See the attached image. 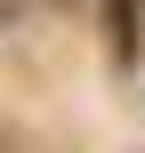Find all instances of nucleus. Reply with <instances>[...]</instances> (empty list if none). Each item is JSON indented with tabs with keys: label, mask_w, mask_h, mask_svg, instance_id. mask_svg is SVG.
Returning a JSON list of instances; mask_svg holds the SVG:
<instances>
[{
	"label": "nucleus",
	"mask_w": 145,
	"mask_h": 153,
	"mask_svg": "<svg viewBox=\"0 0 145 153\" xmlns=\"http://www.w3.org/2000/svg\"><path fill=\"white\" fill-rule=\"evenodd\" d=\"M97 16H105L113 73H137V56H145V0H97Z\"/></svg>",
	"instance_id": "1"
}]
</instances>
